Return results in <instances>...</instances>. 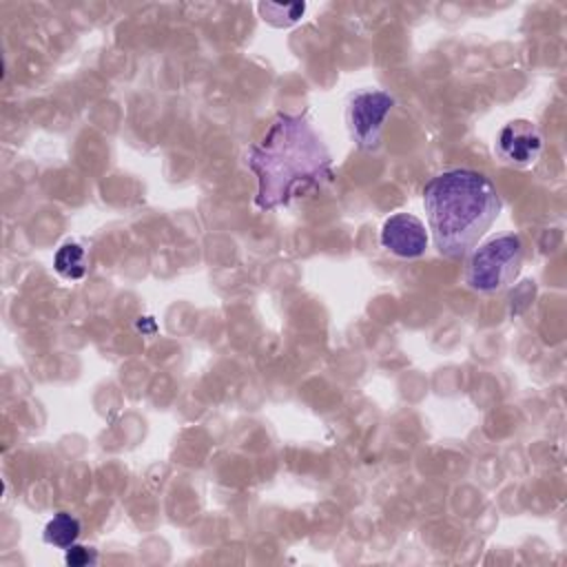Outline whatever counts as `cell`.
Here are the masks:
<instances>
[{
    "instance_id": "6da1fadb",
    "label": "cell",
    "mask_w": 567,
    "mask_h": 567,
    "mask_svg": "<svg viewBox=\"0 0 567 567\" xmlns=\"http://www.w3.org/2000/svg\"><path fill=\"white\" fill-rule=\"evenodd\" d=\"M248 166L257 175L255 204L272 210L301 193L321 188L332 177V159L312 124L301 115H277L248 148Z\"/></svg>"
},
{
    "instance_id": "7a4b0ae2",
    "label": "cell",
    "mask_w": 567,
    "mask_h": 567,
    "mask_svg": "<svg viewBox=\"0 0 567 567\" xmlns=\"http://www.w3.org/2000/svg\"><path fill=\"white\" fill-rule=\"evenodd\" d=\"M423 206L436 250L447 259H463L496 221L503 204L489 177L472 168H452L425 184Z\"/></svg>"
},
{
    "instance_id": "3957f363",
    "label": "cell",
    "mask_w": 567,
    "mask_h": 567,
    "mask_svg": "<svg viewBox=\"0 0 567 567\" xmlns=\"http://www.w3.org/2000/svg\"><path fill=\"white\" fill-rule=\"evenodd\" d=\"M523 239L514 233L494 237L474 248L467 259L465 281L481 295H494L505 290L523 268Z\"/></svg>"
},
{
    "instance_id": "277c9868",
    "label": "cell",
    "mask_w": 567,
    "mask_h": 567,
    "mask_svg": "<svg viewBox=\"0 0 567 567\" xmlns=\"http://www.w3.org/2000/svg\"><path fill=\"white\" fill-rule=\"evenodd\" d=\"M392 106H394V97L379 89H363L348 97L346 124L352 142L359 148L372 151L379 146L383 124Z\"/></svg>"
},
{
    "instance_id": "5b68a950",
    "label": "cell",
    "mask_w": 567,
    "mask_h": 567,
    "mask_svg": "<svg viewBox=\"0 0 567 567\" xmlns=\"http://www.w3.org/2000/svg\"><path fill=\"white\" fill-rule=\"evenodd\" d=\"M543 153V135L529 120L507 122L496 137V155L516 168L532 166Z\"/></svg>"
},
{
    "instance_id": "8992f818",
    "label": "cell",
    "mask_w": 567,
    "mask_h": 567,
    "mask_svg": "<svg viewBox=\"0 0 567 567\" xmlns=\"http://www.w3.org/2000/svg\"><path fill=\"white\" fill-rule=\"evenodd\" d=\"M381 244L401 259H416L427 248V230L416 215L396 213L381 228Z\"/></svg>"
},
{
    "instance_id": "52a82bcc",
    "label": "cell",
    "mask_w": 567,
    "mask_h": 567,
    "mask_svg": "<svg viewBox=\"0 0 567 567\" xmlns=\"http://www.w3.org/2000/svg\"><path fill=\"white\" fill-rule=\"evenodd\" d=\"M80 534H82L80 520L73 514H69V512H58L44 525L42 538H44L47 545H53V547H60V549H69L71 545L78 543Z\"/></svg>"
},
{
    "instance_id": "ba28073f",
    "label": "cell",
    "mask_w": 567,
    "mask_h": 567,
    "mask_svg": "<svg viewBox=\"0 0 567 567\" xmlns=\"http://www.w3.org/2000/svg\"><path fill=\"white\" fill-rule=\"evenodd\" d=\"M53 266H55V272L64 279H82L89 268L86 250L75 241H66L58 248L53 257Z\"/></svg>"
},
{
    "instance_id": "9c48e42d",
    "label": "cell",
    "mask_w": 567,
    "mask_h": 567,
    "mask_svg": "<svg viewBox=\"0 0 567 567\" xmlns=\"http://www.w3.org/2000/svg\"><path fill=\"white\" fill-rule=\"evenodd\" d=\"M259 13L264 18V22L272 24V27H290L295 22H299L306 13V2H261Z\"/></svg>"
},
{
    "instance_id": "30bf717a",
    "label": "cell",
    "mask_w": 567,
    "mask_h": 567,
    "mask_svg": "<svg viewBox=\"0 0 567 567\" xmlns=\"http://www.w3.org/2000/svg\"><path fill=\"white\" fill-rule=\"evenodd\" d=\"M66 565L71 567H84V565H93L97 560V551L93 547H84V545H71L66 549V556H64Z\"/></svg>"
}]
</instances>
